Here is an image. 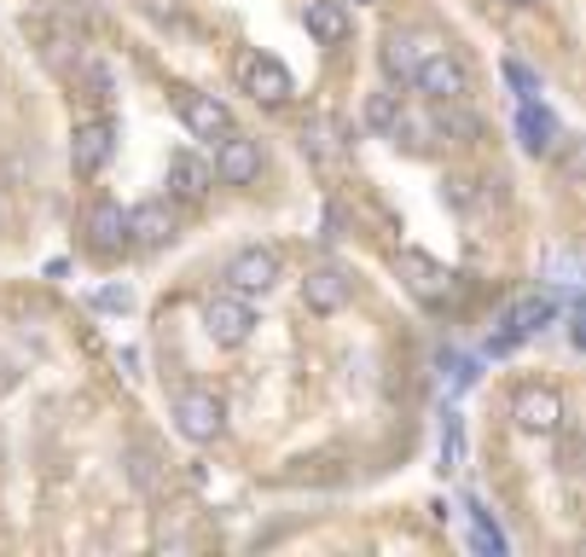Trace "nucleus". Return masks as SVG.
Here are the masks:
<instances>
[{"label": "nucleus", "mask_w": 586, "mask_h": 557, "mask_svg": "<svg viewBox=\"0 0 586 557\" xmlns=\"http://www.w3.org/2000/svg\"><path fill=\"white\" fill-rule=\"evenodd\" d=\"M512 424L523 429V436H557V429H564V395L546 389V384L517 389V401H512Z\"/></svg>", "instance_id": "423d86ee"}, {"label": "nucleus", "mask_w": 586, "mask_h": 557, "mask_svg": "<svg viewBox=\"0 0 586 557\" xmlns=\"http://www.w3.org/2000/svg\"><path fill=\"white\" fill-rule=\"evenodd\" d=\"M18 384V372H12V361H7V354H0V395H7Z\"/></svg>", "instance_id": "393cba45"}, {"label": "nucleus", "mask_w": 586, "mask_h": 557, "mask_svg": "<svg viewBox=\"0 0 586 557\" xmlns=\"http://www.w3.org/2000/svg\"><path fill=\"white\" fill-rule=\"evenodd\" d=\"M181 117H186V129L198 140H221L226 129H233V111H226L215 93H181Z\"/></svg>", "instance_id": "2eb2a0df"}, {"label": "nucleus", "mask_w": 586, "mask_h": 557, "mask_svg": "<svg viewBox=\"0 0 586 557\" xmlns=\"http://www.w3.org/2000/svg\"><path fill=\"white\" fill-rule=\"evenodd\" d=\"M348 296H354V278H348L337 262H320V267H309V278H302V302H309L314 314L348 308Z\"/></svg>", "instance_id": "9b49d317"}, {"label": "nucleus", "mask_w": 586, "mask_h": 557, "mask_svg": "<svg viewBox=\"0 0 586 557\" xmlns=\"http://www.w3.org/2000/svg\"><path fill=\"white\" fill-rule=\"evenodd\" d=\"M111 151H117V129H111V122H82V129L70 134V169L88 181V174H99L111 163Z\"/></svg>", "instance_id": "f8f14e48"}, {"label": "nucleus", "mask_w": 586, "mask_h": 557, "mask_svg": "<svg viewBox=\"0 0 586 557\" xmlns=\"http://www.w3.org/2000/svg\"><path fill=\"white\" fill-rule=\"evenodd\" d=\"M413 88L430 93L442 105V99H471V70L458 53H447V47H424V59L413 70Z\"/></svg>", "instance_id": "f03ea898"}, {"label": "nucleus", "mask_w": 586, "mask_h": 557, "mask_svg": "<svg viewBox=\"0 0 586 557\" xmlns=\"http://www.w3.org/2000/svg\"><path fill=\"white\" fill-rule=\"evenodd\" d=\"M239 88L256 99V105H285V99L296 93V82H291V70L279 64V59H267V53H250V59H239Z\"/></svg>", "instance_id": "6e6552de"}, {"label": "nucleus", "mask_w": 586, "mask_h": 557, "mask_svg": "<svg viewBox=\"0 0 586 557\" xmlns=\"http://www.w3.org/2000/svg\"><path fill=\"white\" fill-rule=\"evenodd\" d=\"M552 320H557V296H523L517 308H512V314L499 320L505 332H499V337H488V354H512L517 343L540 337V332H546Z\"/></svg>", "instance_id": "39448f33"}, {"label": "nucleus", "mask_w": 586, "mask_h": 557, "mask_svg": "<svg viewBox=\"0 0 586 557\" xmlns=\"http://www.w3.org/2000/svg\"><path fill=\"white\" fill-rule=\"evenodd\" d=\"M424 47H436V41H424V36H401V30L384 41V53H377V59H384V75H390L395 88H413V70H418V59H424Z\"/></svg>", "instance_id": "f3484780"}, {"label": "nucleus", "mask_w": 586, "mask_h": 557, "mask_svg": "<svg viewBox=\"0 0 586 557\" xmlns=\"http://www.w3.org/2000/svg\"><path fill=\"white\" fill-rule=\"evenodd\" d=\"M458 459H465V429H458V418H447V429H442V465L453 470Z\"/></svg>", "instance_id": "5701e85b"}, {"label": "nucleus", "mask_w": 586, "mask_h": 557, "mask_svg": "<svg viewBox=\"0 0 586 557\" xmlns=\"http://www.w3.org/2000/svg\"><path fill=\"white\" fill-rule=\"evenodd\" d=\"M82 233H88L93 256L111 262V256H122V250H129V210H122V204H93L88 221H82Z\"/></svg>", "instance_id": "9d476101"}, {"label": "nucleus", "mask_w": 586, "mask_h": 557, "mask_svg": "<svg viewBox=\"0 0 586 557\" xmlns=\"http://www.w3.org/2000/svg\"><path fill=\"white\" fill-rule=\"evenodd\" d=\"M471 546L488 551V557H505V535L488 523V512H482V505H471Z\"/></svg>", "instance_id": "aec40b11"}, {"label": "nucleus", "mask_w": 586, "mask_h": 557, "mask_svg": "<svg viewBox=\"0 0 586 557\" xmlns=\"http://www.w3.org/2000/svg\"><path fill=\"white\" fill-rule=\"evenodd\" d=\"M93 302H99V308H129V302H134V291H129V285H105Z\"/></svg>", "instance_id": "b1692460"}, {"label": "nucleus", "mask_w": 586, "mask_h": 557, "mask_svg": "<svg viewBox=\"0 0 586 557\" xmlns=\"http://www.w3.org/2000/svg\"><path fill=\"white\" fill-rule=\"evenodd\" d=\"M129 476H134V488L140 494H151V488H158V465H151V453H129Z\"/></svg>", "instance_id": "4be33fe9"}, {"label": "nucleus", "mask_w": 586, "mask_h": 557, "mask_svg": "<svg viewBox=\"0 0 586 557\" xmlns=\"http://www.w3.org/2000/svg\"><path fill=\"white\" fill-rule=\"evenodd\" d=\"M221 285L239 291V296H267V291L279 285V250H273V244L239 250V256L221 267Z\"/></svg>", "instance_id": "7ed1b4c3"}, {"label": "nucleus", "mask_w": 586, "mask_h": 557, "mask_svg": "<svg viewBox=\"0 0 586 557\" xmlns=\"http://www.w3.org/2000/svg\"><path fill=\"white\" fill-rule=\"evenodd\" d=\"M395 122H401V93H395V88L372 93V99H366V129H372V134H390V140H395Z\"/></svg>", "instance_id": "6ab92c4d"}, {"label": "nucleus", "mask_w": 586, "mask_h": 557, "mask_svg": "<svg viewBox=\"0 0 586 557\" xmlns=\"http://www.w3.org/2000/svg\"><path fill=\"white\" fill-rule=\"evenodd\" d=\"M174 239V210H169V198H151V204H134L129 210V244L140 250H158Z\"/></svg>", "instance_id": "4468645a"}, {"label": "nucleus", "mask_w": 586, "mask_h": 557, "mask_svg": "<svg viewBox=\"0 0 586 557\" xmlns=\"http://www.w3.org/2000/svg\"><path fill=\"white\" fill-rule=\"evenodd\" d=\"M505 82L517 88V99H540V75H534L528 64H517V59H505Z\"/></svg>", "instance_id": "412c9836"}, {"label": "nucleus", "mask_w": 586, "mask_h": 557, "mask_svg": "<svg viewBox=\"0 0 586 557\" xmlns=\"http://www.w3.org/2000/svg\"><path fill=\"white\" fill-rule=\"evenodd\" d=\"M215 181H226V186H250L262 174V140H250V134H239V129H226L221 140H215Z\"/></svg>", "instance_id": "0eeeda50"}, {"label": "nucleus", "mask_w": 586, "mask_h": 557, "mask_svg": "<svg viewBox=\"0 0 586 557\" xmlns=\"http://www.w3.org/2000/svg\"><path fill=\"white\" fill-rule=\"evenodd\" d=\"M203 332H210V343H221V348H239V343H250V332H256V308H250V296H239V291H210L203 296Z\"/></svg>", "instance_id": "f257e3e1"}, {"label": "nucleus", "mask_w": 586, "mask_h": 557, "mask_svg": "<svg viewBox=\"0 0 586 557\" xmlns=\"http://www.w3.org/2000/svg\"><path fill=\"white\" fill-rule=\"evenodd\" d=\"M517 134H523V145L534 151V158H546V151H557V140H564L557 117L540 105V99H523L517 105Z\"/></svg>", "instance_id": "dca6fc26"}, {"label": "nucleus", "mask_w": 586, "mask_h": 557, "mask_svg": "<svg viewBox=\"0 0 586 557\" xmlns=\"http://www.w3.org/2000/svg\"><path fill=\"white\" fill-rule=\"evenodd\" d=\"M302 23L320 47H337L348 36V7L343 0H302Z\"/></svg>", "instance_id": "a211bd4d"}, {"label": "nucleus", "mask_w": 586, "mask_h": 557, "mask_svg": "<svg viewBox=\"0 0 586 557\" xmlns=\"http://www.w3.org/2000/svg\"><path fill=\"white\" fill-rule=\"evenodd\" d=\"M174 429H181L186 442H215L226 429V407L215 389H181L174 395Z\"/></svg>", "instance_id": "20e7f679"}, {"label": "nucleus", "mask_w": 586, "mask_h": 557, "mask_svg": "<svg viewBox=\"0 0 586 557\" xmlns=\"http://www.w3.org/2000/svg\"><path fill=\"white\" fill-rule=\"evenodd\" d=\"M505 7H534V0H505Z\"/></svg>", "instance_id": "a878e982"}, {"label": "nucleus", "mask_w": 586, "mask_h": 557, "mask_svg": "<svg viewBox=\"0 0 586 557\" xmlns=\"http://www.w3.org/2000/svg\"><path fill=\"white\" fill-rule=\"evenodd\" d=\"M210 186H215V169L203 158H192V151H174V158H169V198H181V204H203Z\"/></svg>", "instance_id": "ddd939ff"}, {"label": "nucleus", "mask_w": 586, "mask_h": 557, "mask_svg": "<svg viewBox=\"0 0 586 557\" xmlns=\"http://www.w3.org/2000/svg\"><path fill=\"white\" fill-rule=\"evenodd\" d=\"M395 273L406 278V291H413L418 302H447L453 285H458V278H453L436 256H424V250H413V244H406L401 256H395Z\"/></svg>", "instance_id": "1a4fd4ad"}]
</instances>
